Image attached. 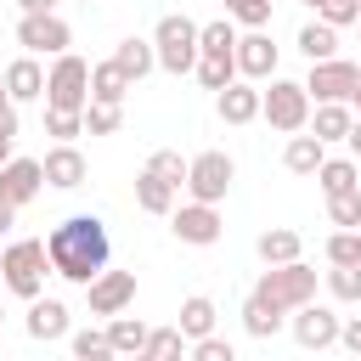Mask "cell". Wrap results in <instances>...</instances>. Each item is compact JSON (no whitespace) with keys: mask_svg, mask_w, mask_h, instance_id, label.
Instances as JSON below:
<instances>
[{"mask_svg":"<svg viewBox=\"0 0 361 361\" xmlns=\"http://www.w3.org/2000/svg\"><path fill=\"white\" fill-rule=\"evenodd\" d=\"M259 96H265L259 118H265L271 130H282V135H305V130H310L316 102H310V90H305V79H271Z\"/></svg>","mask_w":361,"mask_h":361,"instance_id":"obj_5","label":"cell"},{"mask_svg":"<svg viewBox=\"0 0 361 361\" xmlns=\"http://www.w3.org/2000/svg\"><path fill=\"white\" fill-rule=\"evenodd\" d=\"M147 169L180 192V186H186V169H192V158H180V152H169V147H164V152H152V158H147Z\"/></svg>","mask_w":361,"mask_h":361,"instance_id":"obj_36","label":"cell"},{"mask_svg":"<svg viewBox=\"0 0 361 361\" xmlns=\"http://www.w3.org/2000/svg\"><path fill=\"white\" fill-rule=\"evenodd\" d=\"M316 17L327 28H350V23H361V0H316Z\"/></svg>","mask_w":361,"mask_h":361,"instance_id":"obj_41","label":"cell"},{"mask_svg":"<svg viewBox=\"0 0 361 361\" xmlns=\"http://www.w3.org/2000/svg\"><path fill=\"white\" fill-rule=\"evenodd\" d=\"M0 322H6V305H0Z\"/></svg>","mask_w":361,"mask_h":361,"instance_id":"obj_50","label":"cell"},{"mask_svg":"<svg viewBox=\"0 0 361 361\" xmlns=\"http://www.w3.org/2000/svg\"><path fill=\"white\" fill-rule=\"evenodd\" d=\"M322 254H327V265H361V231H333Z\"/></svg>","mask_w":361,"mask_h":361,"instance_id":"obj_38","label":"cell"},{"mask_svg":"<svg viewBox=\"0 0 361 361\" xmlns=\"http://www.w3.org/2000/svg\"><path fill=\"white\" fill-rule=\"evenodd\" d=\"M237 39H243V34H237L231 17H214V23L197 28V51H203V56H237Z\"/></svg>","mask_w":361,"mask_h":361,"instance_id":"obj_28","label":"cell"},{"mask_svg":"<svg viewBox=\"0 0 361 361\" xmlns=\"http://www.w3.org/2000/svg\"><path fill=\"white\" fill-rule=\"evenodd\" d=\"M355 28H361V23H355Z\"/></svg>","mask_w":361,"mask_h":361,"instance_id":"obj_53","label":"cell"},{"mask_svg":"<svg viewBox=\"0 0 361 361\" xmlns=\"http://www.w3.org/2000/svg\"><path fill=\"white\" fill-rule=\"evenodd\" d=\"M118 124H124V107H107V102L85 107V135H118Z\"/></svg>","mask_w":361,"mask_h":361,"instance_id":"obj_37","label":"cell"},{"mask_svg":"<svg viewBox=\"0 0 361 361\" xmlns=\"http://www.w3.org/2000/svg\"><path fill=\"white\" fill-rule=\"evenodd\" d=\"M169 231H175L186 248H214L220 231H226V220H220L214 203H180V209L169 214Z\"/></svg>","mask_w":361,"mask_h":361,"instance_id":"obj_10","label":"cell"},{"mask_svg":"<svg viewBox=\"0 0 361 361\" xmlns=\"http://www.w3.org/2000/svg\"><path fill=\"white\" fill-rule=\"evenodd\" d=\"M197 85L203 90H226V85H237V56H197Z\"/></svg>","mask_w":361,"mask_h":361,"instance_id":"obj_33","label":"cell"},{"mask_svg":"<svg viewBox=\"0 0 361 361\" xmlns=\"http://www.w3.org/2000/svg\"><path fill=\"white\" fill-rule=\"evenodd\" d=\"M68 344H73V361H118L107 344V327H79V333H68Z\"/></svg>","mask_w":361,"mask_h":361,"instance_id":"obj_31","label":"cell"},{"mask_svg":"<svg viewBox=\"0 0 361 361\" xmlns=\"http://www.w3.org/2000/svg\"><path fill=\"white\" fill-rule=\"evenodd\" d=\"M135 209H141V214H175V186L158 180L152 169H141V175H135Z\"/></svg>","mask_w":361,"mask_h":361,"instance_id":"obj_26","label":"cell"},{"mask_svg":"<svg viewBox=\"0 0 361 361\" xmlns=\"http://www.w3.org/2000/svg\"><path fill=\"white\" fill-rule=\"evenodd\" d=\"M316 186H322V197H350V192H361V164L355 158H327L316 169Z\"/></svg>","mask_w":361,"mask_h":361,"instance_id":"obj_25","label":"cell"},{"mask_svg":"<svg viewBox=\"0 0 361 361\" xmlns=\"http://www.w3.org/2000/svg\"><path fill=\"white\" fill-rule=\"evenodd\" d=\"M11 220H17V209H11V203H0V237L11 231Z\"/></svg>","mask_w":361,"mask_h":361,"instance_id":"obj_47","label":"cell"},{"mask_svg":"<svg viewBox=\"0 0 361 361\" xmlns=\"http://www.w3.org/2000/svg\"><path fill=\"white\" fill-rule=\"evenodd\" d=\"M23 6V17H45V11H56V0H17Z\"/></svg>","mask_w":361,"mask_h":361,"instance_id":"obj_45","label":"cell"},{"mask_svg":"<svg viewBox=\"0 0 361 361\" xmlns=\"http://www.w3.org/2000/svg\"><path fill=\"white\" fill-rule=\"evenodd\" d=\"M299 51H305L310 62H333V56H338V28H327L322 17L305 23V28H299Z\"/></svg>","mask_w":361,"mask_h":361,"instance_id":"obj_29","label":"cell"},{"mask_svg":"<svg viewBox=\"0 0 361 361\" xmlns=\"http://www.w3.org/2000/svg\"><path fill=\"white\" fill-rule=\"evenodd\" d=\"M305 90H310L316 107H322V102H350V96L361 90V62H344V56H333V62H310Z\"/></svg>","mask_w":361,"mask_h":361,"instance_id":"obj_9","label":"cell"},{"mask_svg":"<svg viewBox=\"0 0 361 361\" xmlns=\"http://www.w3.org/2000/svg\"><path fill=\"white\" fill-rule=\"evenodd\" d=\"M327 293L338 305H361V265H333L327 271Z\"/></svg>","mask_w":361,"mask_h":361,"instance_id":"obj_34","label":"cell"},{"mask_svg":"<svg viewBox=\"0 0 361 361\" xmlns=\"http://www.w3.org/2000/svg\"><path fill=\"white\" fill-rule=\"evenodd\" d=\"M243 327H248L254 338H276V333L288 327V316H276L271 305H259V299L248 293V299H243Z\"/></svg>","mask_w":361,"mask_h":361,"instance_id":"obj_30","label":"cell"},{"mask_svg":"<svg viewBox=\"0 0 361 361\" xmlns=\"http://www.w3.org/2000/svg\"><path fill=\"white\" fill-rule=\"evenodd\" d=\"M254 254H259L265 265H293V259L305 254V237H299L293 226H271V231H259Z\"/></svg>","mask_w":361,"mask_h":361,"instance_id":"obj_22","label":"cell"},{"mask_svg":"<svg viewBox=\"0 0 361 361\" xmlns=\"http://www.w3.org/2000/svg\"><path fill=\"white\" fill-rule=\"evenodd\" d=\"M17 130H23V118H17V107H6V113H0V169L17 158V152H11V147H17Z\"/></svg>","mask_w":361,"mask_h":361,"instance_id":"obj_43","label":"cell"},{"mask_svg":"<svg viewBox=\"0 0 361 361\" xmlns=\"http://www.w3.org/2000/svg\"><path fill=\"white\" fill-rule=\"evenodd\" d=\"M327 220H333L338 231H361V192H350V197H327Z\"/></svg>","mask_w":361,"mask_h":361,"instance_id":"obj_40","label":"cell"},{"mask_svg":"<svg viewBox=\"0 0 361 361\" xmlns=\"http://www.w3.org/2000/svg\"><path fill=\"white\" fill-rule=\"evenodd\" d=\"M130 361H152V355H130Z\"/></svg>","mask_w":361,"mask_h":361,"instance_id":"obj_49","label":"cell"},{"mask_svg":"<svg viewBox=\"0 0 361 361\" xmlns=\"http://www.w3.org/2000/svg\"><path fill=\"white\" fill-rule=\"evenodd\" d=\"M45 276H51L45 237H17V243L0 248V282H6V293H17V299L34 305V299L45 293Z\"/></svg>","mask_w":361,"mask_h":361,"instance_id":"obj_2","label":"cell"},{"mask_svg":"<svg viewBox=\"0 0 361 361\" xmlns=\"http://www.w3.org/2000/svg\"><path fill=\"white\" fill-rule=\"evenodd\" d=\"M282 164H288V175H310L316 180V169L327 164V147L305 130V135H288V147H282Z\"/></svg>","mask_w":361,"mask_h":361,"instance_id":"obj_24","label":"cell"},{"mask_svg":"<svg viewBox=\"0 0 361 361\" xmlns=\"http://www.w3.org/2000/svg\"><path fill=\"white\" fill-rule=\"evenodd\" d=\"M85 299H90V316H124L130 305H135V271H102L90 288H85Z\"/></svg>","mask_w":361,"mask_h":361,"instance_id":"obj_12","label":"cell"},{"mask_svg":"<svg viewBox=\"0 0 361 361\" xmlns=\"http://www.w3.org/2000/svg\"><path fill=\"white\" fill-rule=\"evenodd\" d=\"M338 344H344V350H350V355L361 361V316H350V322L338 327Z\"/></svg>","mask_w":361,"mask_h":361,"instance_id":"obj_44","label":"cell"},{"mask_svg":"<svg viewBox=\"0 0 361 361\" xmlns=\"http://www.w3.org/2000/svg\"><path fill=\"white\" fill-rule=\"evenodd\" d=\"M192 361H237V350H231V338L214 333V338H197L192 344Z\"/></svg>","mask_w":361,"mask_h":361,"instance_id":"obj_42","label":"cell"},{"mask_svg":"<svg viewBox=\"0 0 361 361\" xmlns=\"http://www.w3.org/2000/svg\"><path fill=\"white\" fill-rule=\"evenodd\" d=\"M6 107H17V102H11V90H6V79H0V113H6Z\"/></svg>","mask_w":361,"mask_h":361,"instance_id":"obj_48","label":"cell"},{"mask_svg":"<svg viewBox=\"0 0 361 361\" xmlns=\"http://www.w3.org/2000/svg\"><path fill=\"white\" fill-rule=\"evenodd\" d=\"M141 355H152V361H192V344L180 338V327H152Z\"/></svg>","mask_w":361,"mask_h":361,"instance_id":"obj_32","label":"cell"},{"mask_svg":"<svg viewBox=\"0 0 361 361\" xmlns=\"http://www.w3.org/2000/svg\"><path fill=\"white\" fill-rule=\"evenodd\" d=\"M259 107H265V96H259L248 79H237V85H226V90L214 96V113H220L226 124H254V118H259Z\"/></svg>","mask_w":361,"mask_h":361,"instance_id":"obj_15","label":"cell"},{"mask_svg":"<svg viewBox=\"0 0 361 361\" xmlns=\"http://www.w3.org/2000/svg\"><path fill=\"white\" fill-rule=\"evenodd\" d=\"M214 322H220V310H214V299L209 293H192V299H180V338L186 344H197V338H214Z\"/></svg>","mask_w":361,"mask_h":361,"instance_id":"obj_19","label":"cell"},{"mask_svg":"<svg viewBox=\"0 0 361 361\" xmlns=\"http://www.w3.org/2000/svg\"><path fill=\"white\" fill-rule=\"evenodd\" d=\"M197 28L203 23H192L186 11H169V17H158V28H152V51H158V68L164 73H197Z\"/></svg>","mask_w":361,"mask_h":361,"instance_id":"obj_4","label":"cell"},{"mask_svg":"<svg viewBox=\"0 0 361 361\" xmlns=\"http://www.w3.org/2000/svg\"><path fill=\"white\" fill-rule=\"evenodd\" d=\"M113 62H118V73H124L130 85H141V79L158 68V51H152V39H135V34H130V39L113 45Z\"/></svg>","mask_w":361,"mask_h":361,"instance_id":"obj_20","label":"cell"},{"mask_svg":"<svg viewBox=\"0 0 361 361\" xmlns=\"http://www.w3.org/2000/svg\"><path fill=\"white\" fill-rule=\"evenodd\" d=\"M147 338H152V327H147V322H135V316H113V322H107V344H113V355H124V361H130V355H141V350H147Z\"/></svg>","mask_w":361,"mask_h":361,"instance_id":"obj_27","label":"cell"},{"mask_svg":"<svg viewBox=\"0 0 361 361\" xmlns=\"http://www.w3.org/2000/svg\"><path fill=\"white\" fill-rule=\"evenodd\" d=\"M45 107L51 113H85L90 107V62L85 56H56L45 73Z\"/></svg>","mask_w":361,"mask_h":361,"instance_id":"obj_6","label":"cell"},{"mask_svg":"<svg viewBox=\"0 0 361 361\" xmlns=\"http://www.w3.org/2000/svg\"><path fill=\"white\" fill-rule=\"evenodd\" d=\"M45 254H51V276H62L73 288H90L113 259V237H107L102 214H68L45 231Z\"/></svg>","mask_w":361,"mask_h":361,"instance_id":"obj_1","label":"cell"},{"mask_svg":"<svg viewBox=\"0 0 361 361\" xmlns=\"http://www.w3.org/2000/svg\"><path fill=\"white\" fill-rule=\"evenodd\" d=\"M231 180H237V164H231L226 152H197L192 169H186V192H192V203H214V209H220V197L231 192Z\"/></svg>","mask_w":361,"mask_h":361,"instance_id":"obj_7","label":"cell"},{"mask_svg":"<svg viewBox=\"0 0 361 361\" xmlns=\"http://www.w3.org/2000/svg\"><path fill=\"white\" fill-rule=\"evenodd\" d=\"M17 45H23V56H68L73 28H68L56 11H45V17H17Z\"/></svg>","mask_w":361,"mask_h":361,"instance_id":"obj_8","label":"cell"},{"mask_svg":"<svg viewBox=\"0 0 361 361\" xmlns=\"http://www.w3.org/2000/svg\"><path fill=\"white\" fill-rule=\"evenodd\" d=\"M135 85L118 73V62L107 56V62H90V102H107V107H124V96H130Z\"/></svg>","mask_w":361,"mask_h":361,"instance_id":"obj_23","label":"cell"},{"mask_svg":"<svg viewBox=\"0 0 361 361\" xmlns=\"http://www.w3.org/2000/svg\"><path fill=\"white\" fill-rule=\"evenodd\" d=\"M305 6H316V0H305Z\"/></svg>","mask_w":361,"mask_h":361,"instance_id":"obj_52","label":"cell"},{"mask_svg":"<svg viewBox=\"0 0 361 361\" xmlns=\"http://www.w3.org/2000/svg\"><path fill=\"white\" fill-rule=\"evenodd\" d=\"M23 327H28V338H39V344L73 333V327H68V305H62V299H45V293L28 305V322H23Z\"/></svg>","mask_w":361,"mask_h":361,"instance_id":"obj_17","label":"cell"},{"mask_svg":"<svg viewBox=\"0 0 361 361\" xmlns=\"http://www.w3.org/2000/svg\"><path fill=\"white\" fill-rule=\"evenodd\" d=\"M39 192H45V169H39V158H11V164L0 169V203L23 209V203H34Z\"/></svg>","mask_w":361,"mask_h":361,"instance_id":"obj_13","label":"cell"},{"mask_svg":"<svg viewBox=\"0 0 361 361\" xmlns=\"http://www.w3.org/2000/svg\"><path fill=\"white\" fill-rule=\"evenodd\" d=\"M226 17L237 28H248V34H259L271 23V0H226Z\"/></svg>","mask_w":361,"mask_h":361,"instance_id":"obj_35","label":"cell"},{"mask_svg":"<svg viewBox=\"0 0 361 361\" xmlns=\"http://www.w3.org/2000/svg\"><path fill=\"white\" fill-rule=\"evenodd\" d=\"M237 79H248V85L276 79V45H271V34H265V28L237 39Z\"/></svg>","mask_w":361,"mask_h":361,"instance_id":"obj_14","label":"cell"},{"mask_svg":"<svg viewBox=\"0 0 361 361\" xmlns=\"http://www.w3.org/2000/svg\"><path fill=\"white\" fill-rule=\"evenodd\" d=\"M344 147H350V158H361V118L350 124V141H344Z\"/></svg>","mask_w":361,"mask_h":361,"instance_id":"obj_46","label":"cell"},{"mask_svg":"<svg viewBox=\"0 0 361 361\" xmlns=\"http://www.w3.org/2000/svg\"><path fill=\"white\" fill-rule=\"evenodd\" d=\"M254 299L271 305L276 316H293V310L316 305V271H310L305 259H293V265H265L259 282H254Z\"/></svg>","mask_w":361,"mask_h":361,"instance_id":"obj_3","label":"cell"},{"mask_svg":"<svg viewBox=\"0 0 361 361\" xmlns=\"http://www.w3.org/2000/svg\"><path fill=\"white\" fill-rule=\"evenodd\" d=\"M338 327H344V316H338L333 305H305V310L288 316V333H293L299 350H327V344H338Z\"/></svg>","mask_w":361,"mask_h":361,"instance_id":"obj_11","label":"cell"},{"mask_svg":"<svg viewBox=\"0 0 361 361\" xmlns=\"http://www.w3.org/2000/svg\"><path fill=\"white\" fill-rule=\"evenodd\" d=\"M350 124H355V107H350V102H322V107L310 113V135H316L322 147L350 141Z\"/></svg>","mask_w":361,"mask_h":361,"instance_id":"obj_18","label":"cell"},{"mask_svg":"<svg viewBox=\"0 0 361 361\" xmlns=\"http://www.w3.org/2000/svg\"><path fill=\"white\" fill-rule=\"evenodd\" d=\"M79 6H96V0H79Z\"/></svg>","mask_w":361,"mask_h":361,"instance_id":"obj_51","label":"cell"},{"mask_svg":"<svg viewBox=\"0 0 361 361\" xmlns=\"http://www.w3.org/2000/svg\"><path fill=\"white\" fill-rule=\"evenodd\" d=\"M6 90H11V102H45V68L34 62V56H17L6 73Z\"/></svg>","mask_w":361,"mask_h":361,"instance_id":"obj_21","label":"cell"},{"mask_svg":"<svg viewBox=\"0 0 361 361\" xmlns=\"http://www.w3.org/2000/svg\"><path fill=\"white\" fill-rule=\"evenodd\" d=\"M39 169H45V186H56V192L85 186V152H79V147H51V152L39 158Z\"/></svg>","mask_w":361,"mask_h":361,"instance_id":"obj_16","label":"cell"},{"mask_svg":"<svg viewBox=\"0 0 361 361\" xmlns=\"http://www.w3.org/2000/svg\"><path fill=\"white\" fill-rule=\"evenodd\" d=\"M45 135H56V147H73V135H85V113H51L45 107Z\"/></svg>","mask_w":361,"mask_h":361,"instance_id":"obj_39","label":"cell"}]
</instances>
